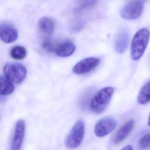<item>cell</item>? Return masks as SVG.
<instances>
[{"mask_svg": "<svg viewBox=\"0 0 150 150\" xmlns=\"http://www.w3.org/2000/svg\"><path fill=\"white\" fill-rule=\"evenodd\" d=\"M129 32L127 29H121L116 37L115 42V50L119 53H122L125 51L129 42Z\"/></svg>", "mask_w": 150, "mask_h": 150, "instance_id": "11", "label": "cell"}, {"mask_svg": "<svg viewBox=\"0 0 150 150\" xmlns=\"http://www.w3.org/2000/svg\"><path fill=\"white\" fill-rule=\"evenodd\" d=\"M137 101L141 105L146 104L150 101V81L141 88L138 96Z\"/></svg>", "mask_w": 150, "mask_h": 150, "instance_id": "15", "label": "cell"}, {"mask_svg": "<svg viewBox=\"0 0 150 150\" xmlns=\"http://www.w3.org/2000/svg\"><path fill=\"white\" fill-rule=\"evenodd\" d=\"M148 125L150 126V114L149 115V118H148Z\"/></svg>", "mask_w": 150, "mask_h": 150, "instance_id": "20", "label": "cell"}, {"mask_svg": "<svg viewBox=\"0 0 150 150\" xmlns=\"http://www.w3.org/2000/svg\"><path fill=\"white\" fill-rule=\"evenodd\" d=\"M114 92L113 88L110 87L104 88L99 90L91 100L90 110L96 114L102 113L111 100Z\"/></svg>", "mask_w": 150, "mask_h": 150, "instance_id": "2", "label": "cell"}, {"mask_svg": "<svg viewBox=\"0 0 150 150\" xmlns=\"http://www.w3.org/2000/svg\"><path fill=\"white\" fill-rule=\"evenodd\" d=\"M38 26L40 30L47 35H51L55 30V22L50 17H42L38 22Z\"/></svg>", "mask_w": 150, "mask_h": 150, "instance_id": "13", "label": "cell"}, {"mask_svg": "<svg viewBox=\"0 0 150 150\" xmlns=\"http://www.w3.org/2000/svg\"><path fill=\"white\" fill-rule=\"evenodd\" d=\"M144 8V4L141 1H129L122 8L121 16L124 19L127 20H135L140 17L142 15Z\"/></svg>", "mask_w": 150, "mask_h": 150, "instance_id": "5", "label": "cell"}, {"mask_svg": "<svg viewBox=\"0 0 150 150\" xmlns=\"http://www.w3.org/2000/svg\"><path fill=\"white\" fill-rule=\"evenodd\" d=\"M18 37L17 30L10 24L4 23L0 27V38L6 43L15 42Z\"/></svg>", "mask_w": 150, "mask_h": 150, "instance_id": "9", "label": "cell"}, {"mask_svg": "<svg viewBox=\"0 0 150 150\" xmlns=\"http://www.w3.org/2000/svg\"><path fill=\"white\" fill-rule=\"evenodd\" d=\"M15 90V86L12 81L6 77H0V93L2 95L11 94Z\"/></svg>", "mask_w": 150, "mask_h": 150, "instance_id": "14", "label": "cell"}, {"mask_svg": "<svg viewBox=\"0 0 150 150\" xmlns=\"http://www.w3.org/2000/svg\"><path fill=\"white\" fill-rule=\"evenodd\" d=\"M139 145L142 149L150 147V132L143 136L139 142Z\"/></svg>", "mask_w": 150, "mask_h": 150, "instance_id": "17", "label": "cell"}, {"mask_svg": "<svg viewBox=\"0 0 150 150\" xmlns=\"http://www.w3.org/2000/svg\"><path fill=\"white\" fill-rule=\"evenodd\" d=\"M85 124L84 121L79 120L73 126L65 141L67 147L75 149L82 143L85 136Z\"/></svg>", "mask_w": 150, "mask_h": 150, "instance_id": "4", "label": "cell"}, {"mask_svg": "<svg viewBox=\"0 0 150 150\" xmlns=\"http://www.w3.org/2000/svg\"><path fill=\"white\" fill-rule=\"evenodd\" d=\"M100 63V59L98 58H87L76 64L73 68V71L76 74H85L94 69Z\"/></svg>", "mask_w": 150, "mask_h": 150, "instance_id": "7", "label": "cell"}, {"mask_svg": "<svg viewBox=\"0 0 150 150\" xmlns=\"http://www.w3.org/2000/svg\"><path fill=\"white\" fill-rule=\"evenodd\" d=\"M10 56L13 59L21 60L27 56V51L23 46H15L10 52Z\"/></svg>", "mask_w": 150, "mask_h": 150, "instance_id": "16", "label": "cell"}, {"mask_svg": "<svg viewBox=\"0 0 150 150\" xmlns=\"http://www.w3.org/2000/svg\"><path fill=\"white\" fill-rule=\"evenodd\" d=\"M25 131V124L22 119L17 121L11 144V150H21Z\"/></svg>", "mask_w": 150, "mask_h": 150, "instance_id": "8", "label": "cell"}, {"mask_svg": "<svg viewBox=\"0 0 150 150\" xmlns=\"http://www.w3.org/2000/svg\"><path fill=\"white\" fill-rule=\"evenodd\" d=\"M150 38V32L147 29L143 28L134 35L132 42L131 55L134 61L141 57L146 49Z\"/></svg>", "mask_w": 150, "mask_h": 150, "instance_id": "1", "label": "cell"}, {"mask_svg": "<svg viewBox=\"0 0 150 150\" xmlns=\"http://www.w3.org/2000/svg\"><path fill=\"white\" fill-rule=\"evenodd\" d=\"M134 125L135 122L133 120H129L125 123L114 135L111 140L112 144H117L124 140L133 129Z\"/></svg>", "mask_w": 150, "mask_h": 150, "instance_id": "10", "label": "cell"}, {"mask_svg": "<svg viewBox=\"0 0 150 150\" xmlns=\"http://www.w3.org/2000/svg\"><path fill=\"white\" fill-rule=\"evenodd\" d=\"M75 50V45L72 41L67 40L56 47V55L61 57H67L72 55Z\"/></svg>", "mask_w": 150, "mask_h": 150, "instance_id": "12", "label": "cell"}, {"mask_svg": "<svg viewBox=\"0 0 150 150\" xmlns=\"http://www.w3.org/2000/svg\"><path fill=\"white\" fill-rule=\"evenodd\" d=\"M5 77L13 83L20 84L26 78L27 70L25 66L17 63H8L3 69Z\"/></svg>", "mask_w": 150, "mask_h": 150, "instance_id": "3", "label": "cell"}, {"mask_svg": "<svg viewBox=\"0 0 150 150\" xmlns=\"http://www.w3.org/2000/svg\"><path fill=\"white\" fill-rule=\"evenodd\" d=\"M43 49L49 52H55L56 47L53 45L50 41H46L43 42L42 45Z\"/></svg>", "mask_w": 150, "mask_h": 150, "instance_id": "18", "label": "cell"}, {"mask_svg": "<svg viewBox=\"0 0 150 150\" xmlns=\"http://www.w3.org/2000/svg\"><path fill=\"white\" fill-rule=\"evenodd\" d=\"M116 121L110 117H105L100 120L95 126V134L98 137L108 135L117 126Z\"/></svg>", "mask_w": 150, "mask_h": 150, "instance_id": "6", "label": "cell"}, {"mask_svg": "<svg viewBox=\"0 0 150 150\" xmlns=\"http://www.w3.org/2000/svg\"><path fill=\"white\" fill-rule=\"evenodd\" d=\"M122 150H133V147L131 145H127L124 147Z\"/></svg>", "mask_w": 150, "mask_h": 150, "instance_id": "19", "label": "cell"}]
</instances>
